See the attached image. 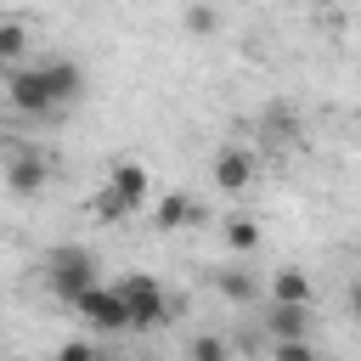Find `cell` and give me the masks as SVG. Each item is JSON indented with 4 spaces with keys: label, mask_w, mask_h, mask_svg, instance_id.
Wrapping results in <instances>:
<instances>
[{
    "label": "cell",
    "mask_w": 361,
    "mask_h": 361,
    "mask_svg": "<svg viewBox=\"0 0 361 361\" xmlns=\"http://www.w3.org/2000/svg\"><path fill=\"white\" fill-rule=\"evenodd\" d=\"M271 305H316V282L299 265H282L271 271Z\"/></svg>",
    "instance_id": "10"
},
{
    "label": "cell",
    "mask_w": 361,
    "mask_h": 361,
    "mask_svg": "<svg viewBox=\"0 0 361 361\" xmlns=\"http://www.w3.org/2000/svg\"><path fill=\"white\" fill-rule=\"evenodd\" d=\"M350 316H355V322H361V276H355V282H350Z\"/></svg>",
    "instance_id": "19"
},
{
    "label": "cell",
    "mask_w": 361,
    "mask_h": 361,
    "mask_svg": "<svg viewBox=\"0 0 361 361\" xmlns=\"http://www.w3.org/2000/svg\"><path fill=\"white\" fill-rule=\"evenodd\" d=\"M147 197H152V175H147V164H113L107 180L90 192L85 209H90L96 220L118 226V220H130L135 209H147Z\"/></svg>",
    "instance_id": "1"
},
{
    "label": "cell",
    "mask_w": 361,
    "mask_h": 361,
    "mask_svg": "<svg viewBox=\"0 0 361 361\" xmlns=\"http://www.w3.org/2000/svg\"><path fill=\"white\" fill-rule=\"evenodd\" d=\"M73 310L90 322V333H102V338H113V333H130V316H124V299H118V288H85L79 299H73Z\"/></svg>",
    "instance_id": "6"
},
{
    "label": "cell",
    "mask_w": 361,
    "mask_h": 361,
    "mask_svg": "<svg viewBox=\"0 0 361 361\" xmlns=\"http://www.w3.org/2000/svg\"><path fill=\"white\" fill-rule=\"evenodd\" d=\"M271 361H322L310 338H271Z\"/></svg>",
    "instance_id": "16"
},
{
    "label": "cell",
    "mask_w": 361,
    "mask_h": 361,
    "mask_svg": "<svg viewBox=\"0 0 361 361\" xmlns=\"http://www.w3.org/2000/svg\"><path fill=\"white\" fill-rule=\"evenodd\" d=\"M186 361H231V344H226V333H197V338L186 344Z\"/></svg>",
    "instance_id": "15"
},
{
    "label": "cell",
    "mask_w": 361,
    "mask_h": 361,
    "mask_svg": "<svg viewBox=\"0 0 361 361\" xmlns=\"http://www.w3.org/2000/svg\"><path fill=\"white\" fill-rule=\"evenodd\" d=\"M39 68H45V85H51L56 107H73V102L85 96V68H79L73 56H45Z\"/></svg>",
    "instance_id": "8"
},
{
    "label": "cell",
    "mask_w": 361,
    "mask_h": 361,
    "mask_svg": "<svg viewBox=\"0 0 361 361\" xmlns=\"http://www.w3.org/2000/svg\"><path fill=\"white\" fill-rule=\"evenodd\" d=\"M197 214H203V209H197L192 192H164L158 209H152V226H158V231H180V226H192Z\"/></svg>",
    "instance_id": "11"
},
{
    "label": "cell",
    "mask_w": 361,
    "mask_h": 361,
    "mask_svg": "<svg viewBox=\"0 0 361 361\" xmlns=\"http://www.w3.org/2000/svg\"><path fill=\"white\" fill-rule=\"evenodd\" d=\"M28 23H17V17H0V68H17L23 56H28Z\"/></svg>",
    "instance_id": "12"
},
{
    "label": "cell",
    "mask_w": 361,
    "mask_h": 361,
    "mask_svg": "<svg viewBox=\"0 0 361 361\" xmlns=\"http://www.w3.org/2000/svg\"><path fill=\"white\" fill-rule=\"evenodd\" d=\"M39 271H45V288H51L62 305H73L85 288L102 282V259H96L85 243H56V248L39 259Z\"/></svg>",
    "instance_id": "2"
},
{
    "label": "cell",
    "mask_w": 361,
    "mask_h": 361,
    "mask_svg": "<svg viewBox=\"0 0 361 361\" xmlns=\"http://www.w3.org/2000/svg\"><path fill=\"white\" fill-rule=\"evenodd\" d=\"M118 288V299H124V316H130V333H158V327H169V316H175V299L147 276V271H130V276H118L113 282Z\"/></svg>",
    "instance_id": "3"
},
{
    "label": "cell",
    "mask_w": 361,
    "mask_h": 361,
    "mask_svg": "<svg viewBox=\"0 0 361 361\" xmlns=\"http://www.w3.org/2000/svg\"><path fill=\"white\" fill-rule=\"evenodd\" d=\"M355 130H361V107H355Z\"/></svg>",
    "instance_id": "20"
},
{
    "label": "cell",
    "mask_w": 361,
    "mask_h": 361,
    "mask_svg": "<svg viewBox=\"0 0 361 361\" xmlns=\"http://www.w3.org/2000/svg\"><path fill=\"white\" fill-rule=\"evenodd\" d=\"M316 305H271L265 310V338H310Z\"/></svg>",
    "instance_id": "9"
},
{
    "label": "cell",
    "mask_w": 361,
    "mask_h": 361,
    "mask_svg": "<svg viewBox=\"0 0 361 361\" xmlns=\"http://www.w3.org/2000/svg\"><path fill=\"white\" fill-rule=\"evenodd\" d=\"M209 175H214L220 192H248V186H254V152H248V147H220Z\"/></svg>",
    "instance_id": "7"
},
{
    "label": "cell",
    "mask_w": 361,
    "mask_h": 361,
    "mask_svg": "<svg viewBox=\"0 0 361 361\" xmlns=\"http://www.w3.org/2000/svg\"><path fill=\"white\" fill-rule=\"evenodd\" d=\"M6 102H11L17 113H34V118L62 113L56 96H51V85H45V68H39V62H34V68H11V79H6Z\"/></svg>",
    "instance_id": "4"
},
{
    "label": "cell",
    "mask_w": 361,
    "mask_h": 361,
    "mask_svg": "<svg viewBox=\"0 0 361 361\" xmlns=\"http://www.w3.org/2000/svg\"><path fill=\"white\" fill-rule=\"evenodd\" d=\"M220 231H226V248H231V254H254V248H259V226H254L248 214H226Z\"/></svg>",
    "instance_id": "14"
},
{
    "label": "cell",
    "mask_w": 361,
    "mask_h": 361,
    "mask_svg": "<svg viewBox=\"0 0 361 361\" xmlns=\"http://www.w3.org/2000/svg\"><path fill=\"white\" fill-rule=\"evenodd\" d=\"M180 23H186V34H214V28H220V11H214L209 0H192Z\"/></svg>",
    "instance_id": "17"
},
{
    "label": "cell",
    "mask_w": 361,
    "mask_h": 361,
    "mask_svg": "<svg viewBox=\"0 0 361 361\" xmlns=\"http://www.w3.org/2000/svg\"><path fill=\"white\" fill-rule=\"evenodd\" d=\"M214 293H220V299H231V305H248V299H259V282H254L248 271H237V265H231V271H214Z\"/></svg>",
    "instance_id": "13"
},
{
    "label": "cell",
    "mask_w": 361,
    "mask_h": 361,
    "mask_svg": "<svg viewBox=\"0 0 361 361\" xmlns=\"http://www.w3.org/2000/svg\"><path fill=\"white\" fill-rule=\"evenodd\" d=\"M51 361H102V355H96V350L85 344V338H73V344H62V350H56Z\"/></svg>",
    "instance_id": "18"
},
{
    "label": "cell",
    "mask_w": 361,
    "mask_h": 361,
    "mask_svg": "<svg viewBox=\"0 0 361 361\" xmlns=\"http://www.w3.org/2000/svg\"><path fill=\"white\" fill-rule=\"evenodd\" d=\"M0 180H6L17 197H39V192L51 186V158L34 152V147H11L6 164H0Z\"/></svg>",
    "instance_id": "5"
}]
</instances>
